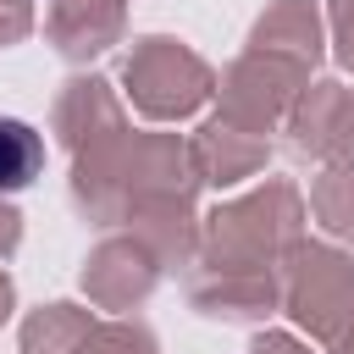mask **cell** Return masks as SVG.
Segmentation results:
<instances>
[{
	"mask_svg": "<svg viewBox=\"0 0 354 354\" xmlns=\"http://www.w3.org/2000/svg\"><path fill=\"white\" fill-rule=\"evenodd\" d=\"M39 160H44V144L28 122L17 116H0V194H17L39 177Z\"/></svg>",
	"mask_w": 354,
	"mask_h": 354,
	"instance_id": "1",
	"label": "cell"
}]
</instances>
